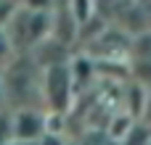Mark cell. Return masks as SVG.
I'll list each match as a JSON object with an SVG mask.
<instances>
[{
  "mask_svg": "<svg viewBox=\"0 0 151 145\" xmlns=\"http://www.w3.org/2000/svg\"><path fill=\"white\" fill-rule=\"evenodd\" d=\"M45 103L50 108V114H61L64 106L72 100V77H69V63H56L45 69Z\"/></svg>",
  "mask_w": 151,
  "mask_h": 145,
  "instance_id": "cell-1",
  "label": "cell"
},
{
  "mask_svg": "<svg viewBox=\"0 0 151 145\" xmlns=\"http://www.w3.org/2000/svg\"><path fill=\"white\" fill-rule=\"evenodd\" d=\"M13 124V143H37L48 132V114L37 108H19L11 111Z\"/></svg>",
  "mask_w": 151,
  "mask_h": 145,
  "instance_id": "cell-2",
  "label": "cell"
},
{
  "mask_svg": "<svg viewBox=\"0 0 151 145\" xmlns=\"http://www.w3.org/2000/svg\"><path fill=\"white\" fill-rule=\"evenodd\" d=\"M13 143V124H11V111L0 108V145Z\"/></svg>",
  "mask_w": 151,
  "mask_h": 145,
  "instance_id": "cell-3",
  "label": "cell"
},
{
  "mask_svg": "<svg viewBox=\"0 0 151 145\" xmlns=\"http://www.w3.org/2000/svg\"><path fill=\"white\" fill-rule=\"evenodd\" d=\"M19 5L24 11H32V13H42V11H50L53 0H19Z\"/></svg>",
  "mask_w": 151,
  "mask_h": 145,
  "instance_id": "cell-4",
  "label": "cell"
},
{
  "mask_svg": "<svg viewBox=\"0 0 151 145\" xmlns=\"http://www.w3.org/2000/svg\"><path fill=\"white\" fill-rule=\"evenodd\" d=\"M3 98H5V95H3V90H0V108H3Z\"/></svg>",
  "mask_w": 151,
  "mask_h": 145,
  "instance_id": "cell-5",
  "label": "cell"
}]
</instances>
